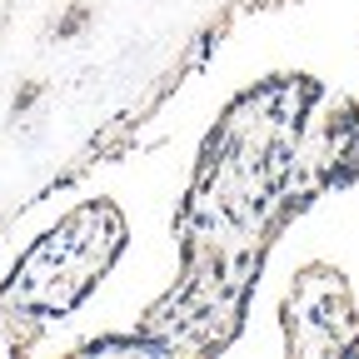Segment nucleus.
Listing matches in <instances>:
<instances>
[{"label": "nucleus", "mask_w": 359, "mask_h": 359, "mask_svg": "<svg viewBox=\"0 0 359 359\" xmlns=\"http://www.w3.org/2000/svg\"><path fill=\"white\" fill-rule=\"evenodd\" d=\"M90 25H95V6H90V0H70L50 25V40H80Z\"/></svg>", "instance_id": "f257e3e1"}, {"label": "nucleus", "mask_w": 359, "mask_h": 359, "mask_svg": "<svg viewBox=\"0 0 359 359\" xmlns=\"http://www.w3.org/2000/svg\"><path fill=\"white\" fill-rule=\"evenodd\" d=\"M40 95H45V80H20V90L11 95V115L20 120L25 110H35V105H40Z\"/></svg>", "instance_id": "f03ea898"}]
</instances>
